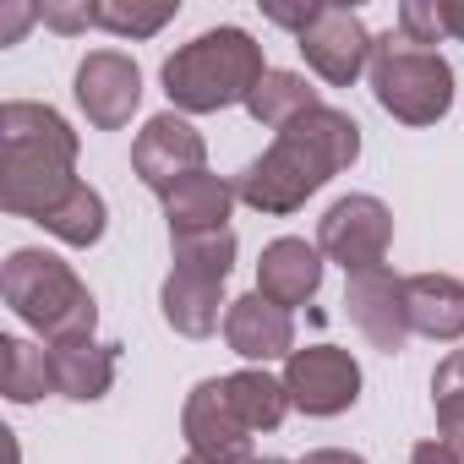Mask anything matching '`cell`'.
Wrapping results in <instances>:
<instances>
[{"instance_id":"cell-1","label":"cell","mask_w":464,"mask_h":464,"mask_svg":"<svg viewBox=\"0 0 464 464\" xmlns=\"http://www.w3.org/2000/svg\"><path fill=\"white\" fill-rule=\"evenodd\" d=\"M355 159H361V126L344 110L323 104V110L301 115L295 126H285L274 137V148L236 175V197L268 218H285V213L306 208V197H317Z\"/></svg>"},{"instance_id":"cell-2","label":"cell","mask_w":464,"mask_h":464,"mask_svg":"<svg viewBox=\"0 0 464 464\" xmlns=\"http://www.w3.org/2000/svg\"><path fill=\"white\" fill-rule=\"evenodd\" d=\"M77 131L61 110L12 99L0 104V208L17 218L55 213L82 180H77Z\"/></svg>"},{"instance_id":"cell-3","label":"cell","mask_w":464,"mask_h":464,"mask_svg":"<svg viewBox=\"0 0 464 464\" xmlns=\"http://www.w3.org/2000/svg\"><path fill=\"white\" fill-rule=\"evenodd\" d=\"M263 77H268L263 44L246 28H208L191 44H180L159 72L175 115H213L229 104H246Z\"/></svg>"},{"instance_id":"cell-4","label":"cell","mask_w":464,"mask_h":464,"mask_svg":"<svg viewBox=\"0 0 464 464\" xmlns=\"http://www.w3.org/2000/svg\"><path fill=\"white\" fill-rule=\"evenodd\" d=\"M0 295L6 306L50 344H82L93 339L99 328V301L93 290L72 274V263H61L55 252H39V246H17L0 268Z\"/></svg>"},{"instance_id":"cell-5","label":"cell","mask_w":464,"mask_h":464,"mask_svg":"<svg viewBox=\"0 0 464 464\" xmlns=\"http://www.w3.org/2000/svg\"><path fill=\"white\" fill-rule=\"evenodd\" d=\"M372 99L399 126H437L453 110V66L437 50L410 44L399 28L372 44Z\"/></svg>"},{"instance_id":"cell-6","label":"cell","mask_w":464,"mask_h":464,"mask_svg":"<svg viewBox=\"0 0 464 464\" xmlns=\"http://www.w3.org/2000/svg\"><path fill=\"white\" fill-rule=\"evenodd\" d=\"M388 246H393V213H388V202L372 197V191H350V197H339V202L317 218V252H323L328 263H339L350 279L382 268Z\"/></svg>"},{"instance_id":"cell-7","label":"cell","mask_w":464,"mask_h":464,"mask_svg":"<svg viewBox=\"0 0 464 464\" xmlns=\"http://www.w3.org/2000/svg\"><path fill=\"white\" fill-rule=\"evenodd\" d=\"M285 393L301 415H317V420H334L344 410H355L361 399V366L350 350L339 344H306L285 361Z\"/></svg>"},{"instance_id":"cell-8","label":"cell","mask_w":464,"mask_h":464,"mask_svg":"<svg viewBox=\"0 0 464 464\" xmlns=\"http://www.w3.org/2000/svg\"><path fill=\"white\" fill-rule=\"evenodd\" d=\"M180 431H186V448H191L197 459H208V464H257L252 426L236 415V404H229L224 377H202V382L186 393Z\"/></svg>"},{"instance_id":"cell-9","label":"cell","mask_w":464,"mask_h":464,"mask_svg":"<svg viewBox=\"0 0 464 464\" xmlns=\"http://www.w3.org/2000/svg\"><path fill=\"white\" fill-rule=\"evenodd\" d=\"M306 66L328 82V88H350L361 72H372V34L361 23V12L350 6H334V0H323V12L312 17V28L295 39Z\"/></svg>"},{"instance_id":"cell-10","label":"cell","mask_w":464,"mask_h":464,"mask_svg":"<svg viewBox=\"0 0 464 464\" xmlns=\"http://www.w3.org/2000/svg\"><path fill=\"white\" fill-rule=\"evenodd\" d=\"M131 169H137V180L148 186V191H175L186 175H197V169H208V142H202V131L186 121V115H153L142 131H137V142H131Z\"/></svg>"},{"instance_id":"cell-11","label":"cell","mask_w":464,"mask_h":464,"mask_svg":"<svg viewBox=\"0 0 464 464\" xmlns=\"http://www.w3.org/2000/svg\"><path fill=\"white\" fill-rule=\"evenodd\" d=\"M72 93H77L88 126L121 131V126L137 115V104H142V72H137V61L121 55V50H93V55H82Z\"/></svg>"},{"instance_id":"cell-12","label":"cell","mask_w":464,"mask_h":464,"mask_svg":"<svg viewBox=\"0 0 464 464\" xmlns=\"http://www.w3.org/2000/svg\"><path fill=\"white\" fill-rule=\"evenodd\" d=\"M344 312L366 334L372 350H382V355L404 350V339H410V306H404V279L399 274H388V268L355 274L344 285Z\"/></svg>"},{"instance_id":"cell-13","label":"cell","mask_w":464,"mask_h":464,"mask_svg":"<svg viewBox=\"0 0 464 464\" xmlns=\"http://www.w3.org/2000/svg\"><path fill=\"white\" fill-rule=\"evenodd\" d=\"M224 344L236 350L241 361L252 366H268V361H290L295 355V317L268 301V295H241V301H229L224 312Z\"/></svg>"},{"instance_id":"cell-14","label":"cell","mask_w":464,"mask_h":464,"mask_svg":"<svg viewBox=\"0 0 464 464\" xmlns=\"http://www.w3.org/2000/svg\"><path fill=\"white\" fill-rule=\"evenodd\" d=\"M323 290V252L301 236H279L263 246L257 257V295L279 301L285 312L290 306H306L312 295Z\"/></svg>"},{"instance_id":"cell-15","label":"cell","mask_w":464,"mask_h":464,"mask_svg":"<svg viewBox=\"0 0 464 464\" xmlns=\"http://www.w3.org/2000/svg\"><path fill=\"white\" fill-rule=\"evenodd\" d=\"M404 306H410V334L453 344L464 339V279L453 274H410L404 279Z\"/></svg>"},{"instance_id":"cell-16","label":"cell","mask_w":464,"mask_h":464,"mask_svg":"<svg viewBox=\"0 0 464 464\" xmlns=\"http://www.w3.org/2000/svg\"><path fill=\"white\" fill-rule=\"evenodd\" d=\"M159 312H164V323H169L180 339H208V334L224 323L229 301H224V285H218V279H197V274L169 268V279H164V290H159Z\"/></svg>"},{"instance_id":"cell-17","label":"cell","mask_w":464,"mask_h":464,"mask_svg":"<svg viewBox=\"0 0 464 464\" xmlns=\"http://www.w3.org/2000/svg\"><path fill=\"white\" fill-rule=\"evenodd\" d=\"M236 180H224L213 169L186 175L175 191H164V218H169V236H191V229H224L229 208H236Z\"/></svg>"},{"instance_id":"cell-18","label":"cell","mask_w":464,"mask_h":464,"mask_svg":"<svg viewBox=\"0 0 464 464\" xmlns=\"http://www.w3.org/2000/svg\"><path fill=\"white\" fill-rule=\"evenodd\" d=\"M50 366H55V393H61V399L93 404V399H104V393L115 388L121 344H104V339L61 344V350H50Z\"/></svg>"},{"instance_id":"cell-19","label":"cell","mask_w":464,"mask_h":464,"mask_svg":"<svg viewBox=\"0 0 464 464\" xmlns=\"http://www.w3.org/2000/svg\"><path fill=\"white\" fill-rule=\"evenodd\" d=\"M312 110H323V93L301 77V72H274L268 66V77L252 88V99H246V115L257 121V126H268V131H285V126H295L301 115H312Z\"/></svg>"},{"instance_id":"cell-20","label":"cell","mask_w":464,"mask_h":464,"mask_svg":"<svg viewBox=\"0 0 464 464\" xmlns=\"http://www.w3.org/2000/svg\"><path fill=\"white\" fill-rule=\"evenodd\" d=\"M224 388H229V404H236V415L252 426V437H257V431H279V426H285V415L295 410V404H290V393H285V377H268L263 366H241V372H229V377H224Z\"/></svg>"},{"instance_id":"cell-21","label":"cell","mask_w":464,"mask_h":464,"mask_svg":"<svg viewBox=\"0 0 464 464\" xmlns=\"http://www.w3.org/2000/svg\"><path fill=\"white\" fill-rule=\"evenodd\" d=\"M0 388H6L12 404H39L44 393H55L50 350L23 339V334H6V339H0Z\"/></svg>"},{"instance_id":"cell-22","label":"cell","mask_w":464,"mask_h":464,"mask_svg":"<svg viewBox=\"0 0 464 464\" xmlns=\"http://www.w3.org/2000/svg\"><path fill=\"white\" fill-rule=\"evenodd\" d=\"M236 252H241V241H236V229H191V236H169V257H175V268L180 274H197V279H229V268H236Z\"/></svg>"},{"instance_id":"cell-23","label":"cell","mask_w":464,"mask_h":464,"mask_svg":"<svg viewBox=\"0 0 464 464\" xmlns=\"http://www.w3.org/2000/svg\"><path fill=\"white\" fill-rule=\"evenodd\" d=\"M39 224L50 229L61 246H99V241H104V229H110V208H104V197L82 180V186H77L55 213H44Z\"/></svg>"},{"instance_id":"cell-24","label":"cell","mask_w":464,"mask_h":464,"mask_svg":"<svg viewBox=\"0 0 464 464\" xmlns=\"http://www.w3.org/2000/svg\"><path fill=\"white\" fill-rule=\"evenodd\" d=\"M175 0H99V28L115 39H153L164 23H175Z\"/></svg>"},{"instance_id":"cell-25","label":"cell","mask_w":464,"mask_h":464,"mask_svg":"<svg viewBox=\"0 0 464 464\" xmlns=\"http://www.w3.org/2000/svg\"><path fill=\"white\" fill-rule=\"evenodd\" d=\"M399 34L420 50H437V39H448V17H442V0H404L399 6Z\"/></svg>"},{"instance_id":"cell-26","label":"cell","mask_w":464,"mask_h":464,"mask_svg":"<svg viewBox=\"0 0 464 464\" xmlns=\"http://www.w3.org/2000/svg\"><path fill=\"white\" fill-rule=\"evenodd\" d=\"M39 23L55 34H88V28H99V0H44Z\"/></svg>"},{"instance_id":"cell-27","label":"cell","mask_w":464,"mask_h":464,"mask_svg":"<svg viewBox=\"0 0 464 464\" xmlns=\"http://www.w3.org/2000/svg\"><path fill=\"white\" fill-rule=\"evenodd\" d=\"M323 12V0H306V6H285V0H263V17L268 23H279V28H290L295 39L312 28V17Z\"/></svg>"},{"instance_id":"cell-28","label":"cell","mask_w":464,"mask_h":464,"mask_svg":"<svg viewBox=\"0 0 464 464\" xmlns=\"http://www.w3.org/2000/svg\"><path fill=\"white\" fill-rule=\"evenodd\" d=\"M431 399H464V350H453L448 361H437V372H431Z\"/></svg>"},{"instance_id":"cell-29","label":"cell","mask_w":464,"mask_h":464,"mask_svg":"<svg viewBox=\"0 0 464 464\" xmlns=\"http://www.w3.org/2000/svg\"><path fill=\"white\" fill-rule=\"evenodd\" d=\"M431 410H437V437L464 453V399H431Z\"/></svg>"},{"instance_id":"cell-30","label":"cell","mask_w":464,"mask_h":464,"mask_svg":"<svg viewBox=\"0 0 464 464\" xmlns=\"http://www.w3.org/2000/svg\"><path fill=\"white\" fill-rule=\"evenodd\" d=\"M28 23H39V6H23V0H12V6L0 12V44H17Z\"/></svg>"},{"instance_id":"cell-31","label":"cell","mask_w":464,"mask_h":464,"mask_svg":"<svg viewBox=\"0 0 464 464\" xmlns=\"http://www.w3.org/2000/svg\"><path fill=\"white\" fill-rule=\"evenodd\" d=\"M410 464H464V453H459V448H448L442 437H426V442H415V448H410Z\"/></svg>"},{"instance_id":"cell-32","label":"cell","mask_w":464,"mask_h":464,"mask_svg":"<svg viewBox=\"0 0 464 464\" xmlns=\"http://www.w3.org/2000/svg\"><path fill=\"white\" fill-rule=\"evenodd\" d=\"M301 464H366L361 453H350V448H312Z\"/></svg>"},{"instance_id":"cell-33","label":"cell","mask_w":464,"mask_h":464,"mask_svg":"<svg viewBox=\"0 0 464 464\" xmlns=\"http://www.w3.org/2000/svg\"><path fill=\"white\" fill-rule=\"evenodd\" d=\"M180 464H208V459H197V453H186V459H180Z\"/></svg>"},{"instance_id":"cell-34","label":"cell","mask_w":464,"mask_h":464,"mask_svg":"<svg viewBox=\"0 0 464 464\" xmlns=\"http://www.w3.org/2000/svg\"><path fill=\"white\" fill-rule=\"evenodd\" d=\"M257 464H290V459H257Z\"/></svg>"}]
</instances>
